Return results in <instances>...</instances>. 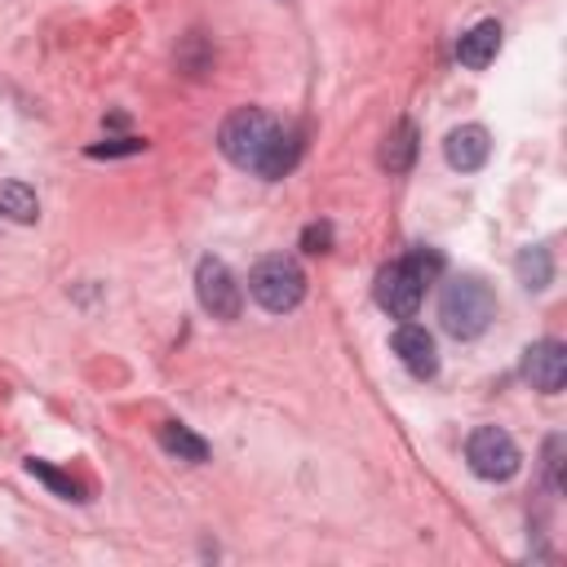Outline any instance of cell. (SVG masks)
Instances as JSON below:
<instances>
[{
    "label": "cell",
    "mask_w": 567,
    "mask_h": 567,
    "mask_svg": "<svg viewBox=\"0 0 567 567\" xmlns=\"http://www.w3.org/2000/svg\"><path fill=\"white\" fill-rule=\"evenodd\" d=\"M492 156V134L484 125H462V129H452L443 138V160L457 169V173H475L484 169Z\"/></svg>",
    "instance_id": "8"
},
{
    "label": "cell",
    "mask_w": 567,
    "mask_h": 567,
    "mask_svg": "<svg viewBox=\"0 0 567 567\" xmlns=\"http://www.w3.org/2000/svg\"><path fill=\"white\" fill-rule=\"evenodd\" d=\"M195 297H200L204 315H213V319H222V324L240 319V310H245V293H240L231 267H226L222 258H204V262L195 267Z\"/></svg>",
    "instance_id": "6"
},
{
    "label": "cell",
    "mask_w": 567,
    "mask_h": 567,
    "mask_svg": "<svg viewBox=\"0 0 567 567\" xmlns=\"http://www.w3.org/2000/svg\"><path fill=\"white\" fill-rule=\"evenodd\" d=\"M497 49H501V23H479V27H470L462 41H457V63L462 67H470V71H484L492 58H497Z\"/></svg>",
    "instance_id": "10"
},
{
    "label": "cell",
    "mask_w": 567,
    "mask_h": 567,
    "mask_svg": "<svg viewBox=\"0 0 567 567\" xmlns=\"http://www.w3.org/2000/svg\"><path fill=\"white\" fill-rule=\"evenodd\" d=\"M249 297L271 310V315H288L306 302V271L297 258H284V253H271L262 258L253 271H249Z\"/></svg>",
    "instance_id": "4"
},
{
    "label": "cell",
    "mask_w": 567,
    "mask_h": 567,
    "mask_svg": "<svg viewBox=\"0 0 567 567\" xmlns=\"http://www.w3.org/2000/svg\"><path fill=\"white\" fill-rule=\"evenodd\" d=\"M147 151V138H106V143H93L84 156L89 160H121V156H143Z\"/></svg>",
    "instance_id": "17"
},
{
    "label": "cell",
    "mask_w": 567,
    "mask_h": 567,
    "mask_svg": "<svg viewBox=\"0 0 567 567\" xmlns=\"http://www.w3.org/2000/svg\"><path fill=\"white\" fill-rule=\"evenodd\" d=\"M395 355L412 377H434L439 373V351H434V337L421 324H399L395 328Z\"/></svg>",
    "instance_id": "9"
},
{
    "label": "cell",
    "mask_w": 567,
    "mask_h": 567,
    "mask_svg": "<svg viewBox=\"0 0 567 567\" xmlns=\"http://www.w3.org/2000/svg\"><path fill=\"white\" fill-rule=\"evenodd\" d=\"M160 447L178 462H191V466H204L208 462V443L200 434H191L182 421H165L160 426Z\"/></svg>",
    "instance_id": "13"
},
{
    "label": "cell",
    "mask_w": 567,
    "mask_h": 567,
    "mask_svg": "<svg viewBox=\"0 0 567 567\" xmlns=\"http://www.w3.org/2000/svg\"><path fill=\"white\" fill-rule=\"evenodd\" d=\"M563 452H567V439L549 434L545 439V488L549 492H563Z\"/></svg>",
    "instance_id": "18"
},
{
    "label": "cell",
    "mask_w": 567,
    "mask_h": 567,
    "mask_svg": "<svg viewBox=\"0 0 567 567\" xmlns=\"http://www.w3.org/2000/svg\"><path fill=\"white\" fill-rule=\"evenodd\" d=\"M497 319V293L479 275H452L439 293V324L457 342H475Z\"/></svg>",
    "instance_id": "2"
},
{
    "label": "cell",
    "mask_w": 567,
    "mask_h": 567,
    "mask_svg": "<svg viewBox=\"0 0 567 567\" xmlns=\"http://www.w3.org/2000/svg\"><path fill=\"white\" fill-rule=\"evenodd\" d=\"M27 470H32L41 484H49V488H54L63 501H84V488H80L71 475H63V470H54V466H45V462H36V457L27 462Z\"/></svg>",
    "instance_id": "16"
},
{
    "label": "cell",
    "mask_w": 567,
    "mask_h": 567,
    "mask_svg": "<svg viewBox=\"0 0 567 567\" xmlns=\"http://www.w3.org/2000/svg\"><path fill=\"white\" fill-rule=\"evenodd\" d=\"M466 462H470V470H475L479 479H488V484H506V479H514L519 466H523L519 443H514L501 426H479V430H470V439H466Z\"/></svg>",
    "instance_id": "5"
},
{
    "label": "cell",
    "mask_w": 567,
    "mask_h": 567,
    "mask_svg": "<svg viewBox=\"0 0 567 567\" xmlns=\"http://www.w3.org/2000/svg\"><path fill=\"white\" fill-rule=\"evenodd\" d=\"M417 125L412 121H399L390 134H386V143H382V169H390V173H408L412 165H417Z\"/></svg>",
    "instance_id": "12"
},
{
    "label": "cell",
    "mask_w": 567,
    "mask_h": 567,
    "mask_svg": "<svg viewBox=\"0 0 567 567\" xmlns=\"http://www.w3.org/2000/svg\"><path fill=\"white\" fill-rule=\"evenodd\" d=\"M0 217H10L19 226L36 222L41 217V204H36V191L27 182H0Z\"/></svg>",
    "instance_id": "14"
},
{
    "label": "cell",
    "mask_w": 567,
    "mask_h": 567,
    "mask_svg": "<svg viewBox=\"0 0 567 567\" xmlns=\"http://www.w3.org/2000/svg\"><path fill=\"white\" fill-rule=\"evenodd\" d=\"M178 67L191 71V76H204V71L213 67V49H208L204 32H186V36H182V45H178Z\"/></svg>",
    "instance_id": "15"
},
{
    "label": "cell",
    "mask_w": 567,
    "mask_h": 567,
    "mask_svg": "<svg viewBox=\"0 0 567 567\" xmlns=\"http://www.w3.org/2000/svg\"><path fill=\"white\" fill-rule=\"evenodd\" d=\"M523 377L532 382V390L541 395H558L567 386V347L545 337V342H532L523 351Z\"/></svg>",
    "instance_id": "7"
},
{
    "label": "cell",
    "mask_w": 567,
    "mask_h": 567,
    "mask_svg": "<svg viewBox=\"0 0 567 567\" xmlns=\"http://www.w3.org/2000/svg\"><path fill=\"white\" fill-rule=\"evenodd\" d=\"M217 151L236 169H249L267 182H280L297 169L302 160V129L275 121L262 106H240L222 121L217 129Z\"/></svg>",
    "instance_id": "1"
},
{
    "label": "cell",
    "mask_w": 567,
    "mask_h": 567,
    "mask_svg": "<svg viewBox=\"0 0 567 567\" xmlns=\"http://www.w3.org/2000/svg\"><path fill=\"white\" fill-rule=\"evenodd\" d=\"M443 271V258L434 249H412L408 258L390 262L382 275H377V306L390 315V319H412L421 310V297H426V284Z\"/></svg>",
    "instance_id": "3"
},
{
    "label": "cell",
    "mask_w": 567,
    "mask_h": 567,
    "mask_svg": "<svg viewBox=\"0 0 567 567\" xmlns=\"http://www.w3.org/2000/svg\"><path fill=\"white\" fill-rule=\"evenodd\" d=\"M302 249L306 253H328L332 249V226L328 222H310L306 231H302Z\"/></svg>",
    "instance_id": "19"
},
{
    "label": "cell",
    "mask_w": 567,
    "mask_h": 567,
    "mask_svg": "<svg viewBox=\"0 0 567 567\" xmlns=\"http://www.w3.org/2000/svg\"><path fill=\"white\" fill-rule=\"evenodd\" d=\"M514 275L528 293H545L554 284V253L549 245H528L519 258H514Z\"/></svg>",
    "instance_id": "11"
}]
</instances>
